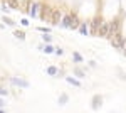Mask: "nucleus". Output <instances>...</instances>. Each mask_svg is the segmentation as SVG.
I'll return each mask as SVG.
<instances>
[{
  "instance_id": "18",
  "label": "nucleus",
  "mask_w": 126,
  "mask_h": 113,
  "mask_svg": "<svg viewBox=\"0 0 126 113\" xmlns=\"http://www.w3.org/2000/svg\"><path fill=\"white\" fill-rule=\"evenodd\" d=\"M54 51H56V47L52 46V44H44L42 52H46V54H54Z\"/></svg>"
},
{
  "instance_id": "22",
  "label": "nucleus",
  "mask_w": 126,
  "mask_h": 113,
  "mask_svg": "<svg viewBox=\"0 0 126 113\" xmlns=\"http://www.w3.org/2000/svg\"><path fill=\"white\" fill-rule=\"evenodd\" d=\"M37 30L42 32V34H44V32H46V34H50V32H52V29H50V27H37Z\"/></svg>"
},
{
  "instance_id": "23",
  "label": "nucleus",
  "mask_w": 126,
  "mask_h": 113,
  "mask_svg": "<svg viewBox=\"0 0 126 113\" xmlns=\"http://www.w3.org/2000/svg\"><path fill=\"white\" fill-rule=\"evenodd\" d=\"M54 54H56V56H62V54H64V49H62V47H56Z\"/></svg>"
},
{
  "instance_id": "21",
  "label": "nucleus",
  "mask_w": 126,
  "mask_h": 113,
  "mask_svg": "<svg viewBox=\"0 0 126 113\" xmlns=\"http://www.w3.org/2000/svg\"><path fill=\"white\" fill-rule=\"evenodd\" d=\"M3 24L5 25H9V27H15L17 24H15V20H12L10 17H7V15H3Z\"/></svg>"
},
{
  "instance_id": "14",
  "label": "nucleus",
  "mask_w": 126,
  "mask_h": 113,
  "mask_svg": "<svg viewBox=\"0 0 126 113\" xmlns=\"http://www.w3.org/2000/svg\"><path fill=\"white\" fill-rule=\"evenodd\" d=\"M72 74L76 76V78H81V79H82V78H86V73H84V71H82L79 66H74V69H72Z\"/></svg>"
},
{
  "instance_id": "29",
  "label": "nucleus",
  "mask_w": 126,
  "mask_h": 113,
  "mask_svg": "<svg viewBox=\"0 0 126 113\" xmlns=\"http://www.w3.org/2000/svg\"><path fill=\"white\" fill-rule=\"evenodd\" d=\"M89 66H91V68H96V61H89Z\"/></svg>"
},
{
  "instance_id": "32",
  "label": "nucleus",
  "mask_w": 126,
  "mask_h": 113,
  "mask_svg": "<svg viewBox=\"0 0 126 113\" xmlns=\"http://www.w3.org/2000/svg\"><path fill=\"white\" fill-rule=\"evenodd\" d=\"M0 2H3V0H0Z\"/></svg>"
},
{
  "instance_id": "17",
  "label": "nucleus",
  "mask_w": 126,
  "mask_h": 113,
  "mask_svg": "<svg viewBox=\"0 0 126 113\" xmlns=\"http://www.w3.org/2000/svg\"><path fill=\"white\" fill-rule=\"evenodd\" d=\"M72 61H74L76 64H81V63H84V57L81 56L79 52H76V51H74V52H72Z\"/></svg>"
},
{
  "instance_id": "20",
  "label": "nucleus",
  "mask_w": 126,
  "mask_h": 113,
  "mask_svg": "<svg viewBox=\"0 0 126 113\" xmlns=\"http://www.w3.org/2000/svg\"><path fill=\"white\" fill-rule=\"evenodd\" d=\"M14 37L24 41V39H25V32H24V30H19V29H15V30H14Z\"/></svg>"
},
{
  "instance_id": "15",
  "label": "nucleus",
  "mask_w": 126,
  "mask_h": 113,
  "mask_svg": "<svg viewBox=\"0 0 126 113\" xmlns=\"http://www.w3.org/2000/svg\"><path fill=\"white\" fill-rule=\"evenodd\" d=\"M7 5H9L10 9H14V10H17V9H20V2L19 0H3Z\"/></svg>"
},
{
  "instance_id": "16",
  "label": "nucleus",
  "mask_w": 126,
  "mask_h": 113,
  "mask_svg": "<svg viewBox=\"0 0 126 113\" xmlns=\"http://www.w3.org/2000/svg\"><path fill=\"white\" fill-rule=\"evenodd\" d=\"M69 101V96L66 93H62V94H59V98H57V103L61 105V106H64V105Z\"/></svg>"
},
{
  "instance_id": "7",
  "label": "nucleus",
  "mask_w": 126,
  "mask_h": 113,
  "mask_svg": "<svg viewBox=\"0 0 126 113\" xmlns=\"http://www.w3.org/2000/svg\"><path fill=\"white\" fill-rule=\"evenodd\" d=\"M10 83L14 86H17V88H22V90H27L30 86V83L27 79H24L22 76H12V78H10Z\"/></svg>"
},
{
  "instance_id": "2",
  "label": "nucleus",
  "mask_w": 126,
  "mask_h": 113,
  "mask_svg": "<svg viewBox=\"0 0 126 113\" xmlns=\"http://www.w3.org/2000/svg\"><path fill=\"white\" fill-rule=\"evenodd\" d=\"M40 7H42L40 0H27L25 7H24V12H27V15H29L30 19H39Z\"/></svg>"
},
{
  "instance_id": "3",
  "label": "nucleus",
  "mask_w": 126,
  "mask_h": 113,
  "mask_svg": "<svg viewBox=\"0 0 126 113\" xmlns=\"http://www.w3.org/2000/svg\"><path fill=\"white\" fill-rule=\"evenodd\" d=\"M109 42H111V46L114 47V49H118V51H125L126 47V37L123 36V32H118V34H114L113 37L109 39Z\"/></svg>"
},
{
  "instance_id": "31",
  "label": "nucleus",
  "mask_w": 126,
  "mask_h": 113,
  "mask_svg": "<svg viewBox=\"0 0 126 113\" xmlns=\"http://www.w3.org/2000/svg\"><path fill=\"white\" fill-rule=\"evenodd\" d=\"M123 56H126V47H125V51H123Z\"/></svg>"
},
{
  "instance_id": "30",
  "label": "nucleus",
  "mask_w": 126,
  "mask_h": 113,
  "mask_svg": "<svg viewBox=\"0 0 126 113\" xmlns=\"http://www.w3.org/2000/svg\"><path fill=\"white\" fill-rule=\"evenodd\" d=\"M0 113H7V112H5V110H3V108H0Z\"/></svg>"
},
{
  "instance_id": "11",
  "label": "nucleus",
  "mask_w": 126,
  "mask_h": 113,
  "mask_svg": "<svg viewBox=\"0 0 126 113\" xmlns=\"http://www.w3.org/2000/svg\"><path fill=\"white\" fill-rule=\"evenodd\" d=\"M78 30H79V34H82V36H91L89 34V20H81Z\"/></svg>"
},
{
  "instance_id": "24",
  "label": "nucleus",
  "mask_w": 126,
  "mask_h": 113,
  "mask_svg": "<svg viewBox=\"0 0 126 113\" xmlns=\"http://www.w3.org/2000/svg\"><path fill=\"white\" fill-rule=\"evenodd\" d=\"M0 96H2V98H3V96H9V91H7L3 86H0Z\"/></svg>"
},
{
  "instance_id": "12",
  "label": "nucleus",
  "mask_w": 126,
  "mask_h": 113,
  "mask_svg": "<svg viewBox=\"0 0 126 113\" xmlns=\"http://www.w3.org/2000/svg\"><path fill=\"white\" fill-rule=\"evenodd\" d=\"M46 73H47L49 76H52V78H56V76H57V73H59V68L56 66V64H50V66H47Z\"/></svg>"
},
{
  "instance_id": "5",
  "label": "nucleus",
  "mask_w": 126,
  "mask_h": 113,
  "mask_svg": "<svg viewBox=\"0 0 126 113\" xmlns=\"http://www.w3.org/2000/svg\"><path fill=\"white\" fill-rule=\"evenodd\" d=\"M103 20H104V19H103V15H99V14L94 15V19L89 20V34H91V36H94V37L97 36V29H99V25H101Z\"/></svg>"
},
{
  "instance_id": "10",
  "label": "nucleus",
  "mask_w": 126,
  "mask_h": 113,
  "mask_svg": "<svg viewBox=\"0 0 126 113\" xmlns=\"http://www.w3.org/2000/svg\"><path fill=\"white\" fill-rule=\"evenodd\" d=\"M101 106H103V96H101V94H94L93 100H91V108H93L94 112H97Z\"/></svg>"
},
{
  "instance_id": "26",
  "label": "nucleus",
  "mask_w": 126,
  "mask_h": 113,
  "mask_svg": "<svg viewBox=\"0 0 126 113\" xmlns=\"http://www.w3.org/2000/svg\"><path fill=\"white\" fill-rule=\"evenodd\" d=\"M118 74H119V79H123V81H126V74L121 71V69H118Z\"/></svg>"
},
{
  "instance_id": "28",
  "label": "nucleus",
  "mask_w": 126,
  "mask_h": 113,
  "mask_svg": "<svg viewBox=\"0 0 126 113\" xmlns=\"http://www.w3.org/2000/svg\"><path fill=\"white\" fill-rule=\"evenodd\" d=\"M3 106H5V101H3V98L0 96V108H3Z\"/></svg>"
},
{
  "instance_id": "9",
  "label": "nucleus",
  "mask_w": 126,
  "mask_h": 113,
  "mask_svg": "<svg viewBox=\"0 0 126 113\" xmlns=\"http://www.w3.org/2000/svg\"><path fill=\"white\" fill-rule=\"evenodd\" d=\"M62 17H64L62 10L61 9H54L52 10V15H50V24H52V25H59L61 20H62Z\"/></svg>"
},
{
  "instance_id": "8",
  "label": "nucleus",
  "mask_w": 126,
  "mask_h": 113,
  "mask_svg": "<svg viewBox=\"0 0 126 113\" xmlns=\"http://www.w3.org/2000/svg\"><path fill=\"white\" fill-rule=\"evenodd\" d=\"M109 36V20H103L101 25L97 29V36L96 37H101V39H108Z\"/></svg>"
},
{
  "instance_id": "27",
  "label": "nucleus",
  "mask_w": 126,
  "mask_h": 113,
  "mask_svg": "<svg viewBox=\"0 0 126 113\" xmlns=\"http://www.w3.org/2000/svg\"><path fill=\"white\" fill-rule=\"evenodd\" d=\"M20 24H22L24 27H29V25H30V24H29V19H22V20H20Z\"/></svg>"
},
{
  "instance_id": "13",
  "label": "nucleus",
  "mask_w": 126,
  "mask_h": 113,
  "mask_svg": "<svg viewBox=\"0 0 126 113\" xmlns=\"http://www.w3.org/2000/svg\"><path fill=\"white\" fill-rule=\"evenodd\" d=\"M66 81H67L71 86H76V88H81V86H82L78 78H72V76H66Z\"/></svg>"
},
{
  "instance_id": "6",
  "label": "nucleus",
  "mask_w": 126,
  "mask_h": 113,
  "mask_svg": "<svg viewBox=\"0 0 126 113\" xmlns=\"http://www.w3.org/2000/svg\"><path fill=\"white\" fill-rule=\"evenodd\" d=\"M52 10H54V7H50V5H47V3L42 2V7H40V12H39V19L42 20V22H50Z\"/></svg>"
},
{
  "instance_id": "19",
  "label": "nucleus",
  "mask_w": 126,
  "mask_h": 113,
  "mask_svg": "<svg viewBox=\"0 0 126 113\" xmlns=\"http://www.w3.org/2000/svg\"><path fill=\"white\" fill-rule=\"evenodd\" d=\"M42 41H44V44H52V41H54V37H52V34H42Z\"/></svg>"
},
{
  "instance_id": "4",
  "label": "nucleus",
  "mask_w": 126,
  "mask_h": 113,
  "mask_svg": "<svg viewBox=\"0 0 126 113\" xmlns=\"http://www.w3.org/2000/svg\"><path fill=\"white\" fill-rule=\"evenodd\" d=\"M121 27H123V19L121 17H114V19L109 20V36H108V41L113 37L114 34L121 32Z\"/></svg>"
},
{
  "instance_id": "1",
  "label": "nucleus",
  "mask_w": 126,
  "mask_h": 113,
  "mask_svg": "<svg viewBox=\"0 0 126 113\" xmlns=\"http://www.w3.org/2000/svg\"><path fill=\"white\" fill-rule=\"evenodd\" d=\"M79 24H81V19H79L78 12H67V14H64V17L61 20V24H59V27L62 29H72V30H78Z\"/></svg>"
},
{
  "instance_id": "25",
  "label": "nucleus",
  "mask_w": 126,
  "mask_h": 113,
  "mask_svg": "<svg viewBox=\"0 0 126 113\" xmlns=\"http://www.w3.org/2000/svg\"><path fill=\"white\" fill-rule=\"evenodd\" d=\"M56 78H66V71H64V69H59V73H57Z\"/></svg>"
}]
</instances>
